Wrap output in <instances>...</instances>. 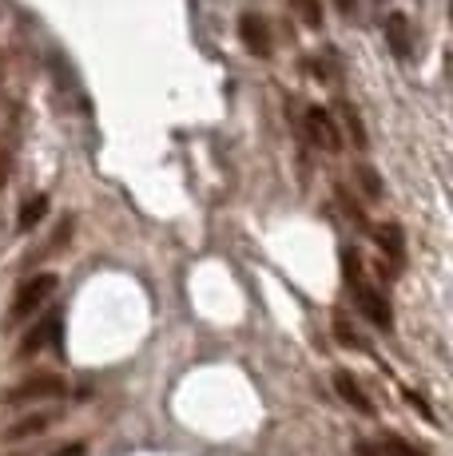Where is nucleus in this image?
Instances as JSON below:
<instances>
[{
  "mask_svg": "<svg viewBox=\"0 0 453 456\" xmlns=\"http://www.w3.org/2000/svg\"><path fill=\"white\" fill-rule=\"evenodd\" d=\"M342 270H346V282H350V290L362 282V262H358V254H354V247H346L342 250Z\"/></svg>",
  "mask_w": 453,
  "mask_h": 456,
  "instance_id": "12",
  "label": "nucleus"
},
{
  "mask_svg": "<svg viewBox=\"0 0 453 456\" xmlns=\"http://www.w3.org/2000/svg\"><path fill=\"white\" fill-rule=\"evenodd\" d=\"M334 333H338V341H342V346L362 349V338H358V333H354L350 326H346V318H334Z\"/></svg>",
  "mask_w": 453,
  "mask_h": 456,
  "instance_id": "15",
  "label": "nucleus"
},
{
  "mask_svg": "<svg viewBox=\"0 0 453 456\" xmlns=\"http://www.w3.org/2000/svg\"><path fill=\"white\" fill-rule=\"evenodd\" d=\"M299 8H302V16H307V24H310V28H322V12H318V0H299Z\"/></svg>",
  "mask_w": 453,
  "mask_h": 456,
  "instance_id": "16",
  "label": "nucleus"
},
{
  "mask_svg": "<svg viewBox=\"0 0 453 456\" xmlns=\"http://www.w3.org/2000/svg\"><path fill=\"white\" fill-rule=\"evenodd\" d=\"M358 183H362V191H366V195H370V199H378L382 195V179H378V171H374V167H358Z\"/></svg>",
  "mask_w": 453,
  "mask_h": 456,
  "instance_id": "13",
  "label": "nucleus"
},
{
  "mask_svg": "<svg viewBox=\"0 0 453 456\" xmlns=\"http://www.w3.org/2000/svg\"><path fill=\"white\" fill-rule=\"evenodd\" d=\"M386 40H390V48H394V56L402 60V64L414 56V44H409V24H406L402 12H394L386 20Z\"/></svg>",
  "mask_w": 453,
  "mask_h": 456,
  "instance_id": "9",
  "label": "nucleus"
},
{
  "mask_svg": "<svg viewBox=\"0 0 453 456\" xmlns=\"http://www.w3.org/2000/svg\"><path fill=\"white\" fill-rule=\"evenodd\" d=\"M45 210H48V199L45 195H32L29 203L21 207V231H32V226L45 218Z\"/></svg>",
  "mask_w": 453,
  "mask_h": 456,
  "instance_id": "11",
  "label": "nucleus"
},
{
  "mask_svg": "<svg viewBox=\"0 0 453 456\" xmlns=\"http://www.w3.org/2000/svg\"><path fill=\"white\" fill-rule=\"evenodd\" d=\"M346 124H350V135H354V143L366 147V127H362V119H358V111H346Z\"/></svg>",
  "mask_w": 453,
  "mask_h": 456,
  "instance_id": "17",
  "label": "nucleus"
},
{
  "mask_svg": "<svg viewBox=\"0 0 453 456\" xmlns=\"http://www.w3.org/2000/svg\"><path fill=\"white\" fill-rule=\"evenodd\" d=\"M382 449H386V456H422L409 441H402V436H386V441H382Z\"/></svg>",
  "mask_w": 453,
  "mask_h": 456,
  "instance_id": "14",
  "label": "nucleus"
},
{
  "mask_svg": "<svg viewBox=\"0 0 453 456\" xmlns=\"http://www.w3.org/2000/svg\"><path fill=\"white\" fill-rule=\"evenodd\" d=\"M334 389H338V397H342L350 409H358L362 417H374V401H370V393H366L362 385L354 381V373L338 370V373H334Z\"/></svg>",
  "mask_w": 453,
  "mask_h": 456,
  "instance_id": "5",
  "label": "nucleus"
},
{
  "mask_svg": "<svg viewBox=\"0 0 453 456\" xmlns=\"http://www.w3.org/2000/svg\"><path fill=\"white\" fill-rule=\"evenodd\" d=\"M4 175H8V155H4V147H0V187H4Z\"/></svg>",
  "mask_w": 453,
  "mask_h": 456,
  "instance_id": "20",
  "label": "nucleus"
},
{
  "mask_svg": "<svg viewBox=\"0 0 453 456\" xmlns=\"http://www.w3.org/2000/svg\"><path fill=\"white\" fill-rule=\"evenodd\" d=\"M374 242H378L382 254H390L394 262H402V258H406V234H402V226H398V223H382V226H374Z\"/></svg>",
  "mask_w": 453,
  "mask_h": 456,
  "instance_id": "8",
  "label": "nucleus"
},
{
  "mask_svg": "<svg viewBox=\"0 0 453 456\" xmlns=\"http://www.w3.org/2000/svg\"><path fill=\"white\" fill-rule=\"evenodd\" d=\"M239 37H243V44H247L255 56H267L271 52V32H267V20L263 16H255V12H247L239 20Z\"/></svg>",
  "mask_w": 453,
  "mask_h": 456,
  "instance_id": "6",
  "label": "nucleus"
},
{
  "mask_svg": "<svg viewBox=\"0 0 453 456\" xmlns=\"http://www.w3.org/2000/svg\"><path fill=\"white\" fill-rule=\"evenodd\" d=\"M48 425H52V417H48V413H32V417L16 420V425H8V428H4V444H16V441H29V436H40Z\"/></svg>",
  "mask_w": 453,
  "mask_h": 456,
  "instance_id": "10",
  "label": "nucleus"
},
{
  "mask_svg": "<svg viewBox=\"0 0 453 456\" xmlns=\"http://www.w3.org/2000/svg\"><path fill=\"white\" fill-rule=\"evenodd\" d=\"M354 302H358L362 318H370L378 330H390V326H394V314H390L386 294H382V290H374L370 282H358V286H354Z\"/></svg>",
  "mask_w": 453,
  "mask_h": 456,
  "instance_id": "3",
  "label": "nucleus"
},
{
  "mask_svg": "<svg viewBox=\"0 0 453 456\" xmlns=\"http://www.w3.org/2000/svg\"><path fill=\"white\" fill-rule=\"evenodd\" d=\"M60 338V318L56 314H48L40 326H32L29 333H24V341H21V357H32V354H40L45 346H52V341Z\"/></svg>",
  "mask_w": 453,
  "mask_h": 456,
  "instance_id": "7",
  "label": "nucleus"
},
{
  "mask_svg": "<svg viewBox=\"0 0 453 456\" xmlns=\"http://www.w3.org/2000/svg\"><path fill=\"white\" fill-rule=\"evenodd\" d=\"M52 294H56V274H37V278H29V282H24L21 290H16L12 314H8V326H16V322L32 318V314H37Z\"/></svg>",
  "mask_w": 453,
  "mask_h": 456,
  "instance_id": "2",
  "label": "nucleus"
},
{
  "mask_svg": "<svg viewBox=\"0 0 453 456\" xmlns=\"http://www.w3.org/2000/svg\"><path fill=\"white\" fill-rule=\"evenodd\" d=\"M334 4H338V8H342V12H346V16H350V12H354V0H334Z\"/></svg>",
  "mask_w": 453,
  "mask_h": 456,
  "instance_id": "22",
  "label": "nucleus"
},
{
  "mask_svg": "<svg viewBox=\"0 0 453 456\" xmlns=\"http://www.w3.org/2000/svg\"><path fill=\"white\" fill-rule=\"evenodd\" d=\"M307 135H310V143L326 147V151H338V124H334V116H330L326 108H310L307 111Z\"/></svg>",
  "mask_w": 453,
  "mask_h": 456,
  "instance_id": "4",
  "label": "nucleus"
},
{
  "mask_svg": "<svg viewBox=\"0 0 453 456\" xmlns=\"http://www.w3.org/2000/svg\"><path fill=\"white\" fill-rule=\"evenodd\" d=\"M406 401H409V405H414V409H417V413H422L425 420H433V413H430V405H425V401H422V397H417V393H406Z\"/></svg>",
  "mask_w": 453,
  "mask_h": 456,
  "instance_id": "18",
  "label": "nucleus"
},
{
  "mask_svg": "<svg viewBox=\"0 0 453 456\" xmlns=\"http://www.w3.org/2000/svg\"><path fill=\"white\" fill-rule=\"evenodd\" d=\"M354 452H358V456H374V449H370V444H366V441L354 444Z\"/></svg>",
  "mask_w": 453,
  "mask_h": 456,
  "instance_id": "21",
  "label": "nucleus"
},
{
  "mask_svg": "<svg viewBox=\"0 0 453 456\" xmlns=\"http://www.w3.org/2000/svg\"><path fill=\"white\" fill-rule=\"evenodd\" d=\"M64 389H68V385L60 381V377L37 373V377H29V381H21L16 389H8V393H4V405H8V409L40 405V401H56V397H64Z\"/></svg>",
  "mask_w": 453,
  "mask_h": 456,
  "instance_id": "1",
  "label": "nucleus"
},
{
  "mask_svg": "<svg viewBox=\"0 0 453 456\" xmlns=\"http://www.w3.org/2000/svg\"><path fill=\"white\" fill-rule=\"evenodd\" d=\"M56 456H84V444H68V449H60Z\"/></svg>",
  "mask_w": 453,
  "mask_h": 456,
  "instance_id": "19",
  "label": "nucleus"
}]
</instances>
